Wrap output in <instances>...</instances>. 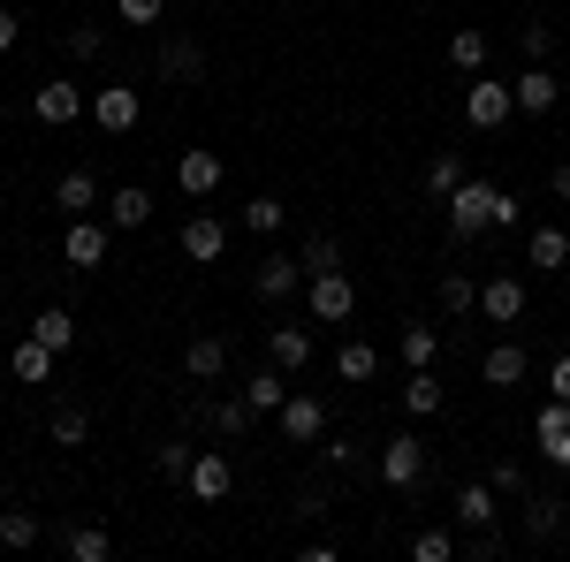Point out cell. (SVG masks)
Wrapping results in <instances>:
<instances>
[{"mask_svg":"<svg viewBox=\"0 0 570 562\" xmlns=\"http://www.w3.org/2000/svg\"><path fill=\"white\" fill-rule=\"evenodd\" d=\"M494 198H502L494 183L464 175V183H456V190L441 198V206H449V244H480L487 228H494Z\"/></svg>","mask_w":570,"mask_h":562,"instance_id":"cell-1","label":"cell"},{"mask_svg":"<svg viewBox=\"0 0 570 562\" xmlns=\"http://www.w3.org/2000/svg\"><path fill=\"white\" fill-rule=\"evenodd\" d=\"M305 304H312V319H320V327H343V319L357 312L351 274H343V266H327V274H305Z\"/></svg>","mask_w":570,"mask_h":562,"instance_id":"cell-2","label":"cell"},{"mask_svg":"<svg viewBox=\"0 0 570 562\" xmlns=\"http://www.w3.org/2000/svg\"><path fill=\"white\" fill-rule=\"evenodd\" d=\"M274 426H282V441H289V448H320V441H327V403L289 388V403L274 411Z\"/></svg>","mask_w":570,"mask_h":562,"instance_id":"cell-3","label":"cell"},{"mask_svg":"<svg viewBox=\"0 0 570 562\" xmlns=\"http://www.w3.org/2000/svg\"><path fill=\"white\" fill-rule=\"evenodd\" d=\"M510 115H518V91L510 85H494V77H472V85H464V122H472V130H502Z\"/></svg>","mask_w":570,"mask_h":562,"instance_id":"cell-4","label":"cell"},{"mask_svg":"<svg viewBox=\"0 0 570 562\" xmlns=\"http://www.w3.org/2000/svg\"><path fill=\"white\" fill-rule=\"evenodd\" d=\"M419 479H426V441H419V433H395L389 448H381V486L411 494Z\"/></svg>","mask_w":570,"mask_h":562,"instance_id":"cell-5","label":"cell"},{"mask_svg":"<svg viewBox=\"0 0 570 562\" xmlns=\"http://www.w3.org/2000/svg\"><path fill=\"white\" fill-rule=\"evenodd\" d=\"M183 486L214 510V502H228V486H236V464H228L220 448H198V456H190V472H183Z\"/></svg>","mask_w":570,"mask_h":562,"instance_id":"cell-6","label":"cell"},{"mask_svg":"<svg viewBox=\"0 0 570 562\" xmlns=\"http://www.w3.org/2000/svg\"><path fill=\"white\" fill-rule=\"evenodd\" d=\"M176 183H183V198H198V206H206L220 183H228V168H220V152H214V145H190V152L176 160Z\"/></svg>","mask_w":570,"mask_h":562,"instance_id":"cell-7","label":"cell"},{"mask_svg":"<svg viewBox=\"0 0 570 562\" xmlns=\"http://www.w3.org/2000/svg\"><path fill=\"white\" fill-rule=\"evenodd\" d=\"M107 236H115V228H107L99 214L69 220V236H61V259L77 266V274H91V266H107Z\"/></svg>","mask_w":570,"mask_h":562,"instance_id":"cell-8","label":"cell"},{"mask_svg":"<svg viewBox=\"0 0 570 562\" xmlns=\"http://www.w3.org/2000/svg\"><path fill=\"white\" fill-rule=\"evenodd\" d=\"M137 115H145L137 85H107L99 99H91V122H99L107 137H130V130H137Z\"/></svg>","mask_w":570,"mask_h":562,"instance_id":"cell-9","label":"cell"},{"mask_svg":"<svg viewBox=\"0 0 570 562\" xmlns=\"http://www.w3.org/2000/svg\"><path fill=\"white\" fill-rule=\"evenodd\" d=\"M53 206H61L69 220H85V214L107 206V190H99V175H91V168H69V175H53Z\"/></svg>","mask_w":570,"mask_h":562,"instance_id":"cell-10","label":"cell"},{"mask_svg":"<svg viewBox=\"0 0 570 562\" xmlns=\"http://www.w3.org/2000/svg\"><path fill=\"white\" fill-rule=\"evenodd\" d=\"M252 289H259L266 304L297 297V289H305V259H289V252H266V259H259V274H252Z\"/></svg>","mask_w":570,"mask_h":562,"instance_id":"cell-11","label":"cell"},{"mask_svg":"<svg viewBox=\"0 0 570 562\" xmlns=\"http://www.w3.org/2000/svg\"><path fill=\"white\" fill-rule=\"evenodd\" d=\"M480 312L494 319V327H518V319H525V282H518V274H494V282H480Z\"/></svg>","mask_w":570,"mask_h":562,"instance_id":"cell-12","label":"cell"},{"mask_svg":"<svg viewBox=\"0 0 570 562\" xmlns=\"http://www.w3.org/2000/svg\"><path fill=\"white\" fill-rule=\"evenodd\" d=\"M449 517L464 524V532H480V524L502 517V494H494L487 479H464V486H456V502H449Z\"/></svg>","mask_w":570,"mask_h":562,"instance_id":"cell-13","label":"cell"},{"mask_svg":"<svg viewBox=\"0 0 570 562\" xmlns=\"http://www.w3.org/2000/svg\"><path fill=\"white\" fill-rule=\"evenodd\" d=\"M176 244H183V259L214 266L220 252H228V220H214V214H190V220H183V236H176Z\"/></svg>","mask_w":570,"mask_h":562,"instance_id":"cell-14","label":"cell"},{"mask_svg":"<svg viewBox=\"0 0 570 562\" xmlns=\"http://www.w3.org/2000/svg\"><path fill=\"white\" fill-rule=\"evenodd\" d=\"M99 220H107V228H122V236H130V228H145V220H153V190H145V183H122V190H107Z\"/></svg>","mask_w":570,"mask_h":562,"instance_id":"cell-15","label":"cell"},{"mask_svg":"<svg viewBox=\"0 0 570 562\" xmlns=\"http://www.w3.org/2000/svg\"><path fill=\"white\" fill-rule=\"evenodd\" d=\"M31 115H39L46 130L77 122V115H85V85H39V91H31Z\"/></svg>","mask_w":570,"mask_h":562,"instance_id":"cell-16","label":"cell"},{"mask_svg":"<svg viewBox=\"0 0 570 562\" xmlns=\"http://www.w3.org/2000/svg\"><path fill=\"white\" fill-rule=\"evenodd\" d=\"M510 91H518V115H556V99H563V85H556V69H548V61H532Z\"/></svg>","mask_w":570,"mask_h":562,"instance_id":"cell-17","label":"cell"},{"mask_svg":"<svg viewBox=\"0 0 570 562\" xmlns=\"http://www.w3.org/2000/svg\"><path fill=\"white\" fill-rule=\"evenodd\" d=\"M532 441H540L548 464H563V472H570V403H548V411L532 418Z\"/></svg>","mask_w":570,"mask_h":562,"instance_id":"cell-18","label":"cell"},{"mask_svg":"<svg viewBox=\"0 0 570 562\" xmlns=\"http://www.w3.org/2000/svg\"><path fill=\"white\" fill-rule=\"evenodd\" d=\"M563 524H570V502L563 494H525V540H563Z\"/></svg>","mask_w":570,"mask_h":562,"instance_id":"cell-19","label":"cell"},{"mask_svg":"<svg viewBox=\"0 0 570 562\" xmlns=\"http://www.w3.org/2000/svg\"><path fill=\"white\" fill-rule=\"evenodd\" d=\"M53 357H61V349H46L39 335H23V343L8 349V373H16L23 388H46V381H53Z\"/></svg>","mask_w":570,"mask_h":562,"instance_id":"cell-20","label":"cell"},{"mask_svg":"<svg viewBox=\"0 0 570 562\" xmlns=\"http://www.w3.org/2000/svg\"><path fill=\"white\" fill-rule=\"evenodd\" d=\"M244 403H252V411H259V418H274V411H282V403H289V373H282V365H274V357H266L259 373H252V381H244Z\"/></svg>","mask_w":570,"mask_h":562,"instance_id":"cell-21","label":"cell"},{"mask_svg":"<svg viewBox=\"0 0 570 562\" xmlns=\"http://www.w3.org/2000/svg\"><path fill=\"white\" fill-rule=\"evenodd\" d=\"M525 373H532V365H525V349H518V343H494L480 357V381H487V388H525Z\"/></svg>","mask_w":570,"mask_h":562,"instance_id":"cell-22","label":"cell"},{"mask_svg":"<svg viewBox=\"0 0 570 562\" xmlns=\"http://www.w3.org/2000/svg\"><path fill=\"white\" fill-rule=\"evenodd\" d=\"M198 411H206V426L220 433V441H244V433H252V418H259V411H252V403H244V395H206V403H198Z\"/></svg>","mask_w":570,"mask_h":562,"instance_id":"cell-23","label":"cell"},{"mask_svg":"<svg viewBox=\"0 0 570 562\" xmlns=\"http://www.w3.org/2000/svg\"><path fill=\"white\" fill-rule=\"evenodd\" d=\"M190 77H206V46L198 39H168L160 46V85H190Z\"/></svg>","mask_w":570,"mask_h":562,"instance_id":"cell-24","label":"cell"},{"mask_svg":"<svg viewBox=\"0 0 570 562\" xmlns=\"http://www.w3.org/2000/svg\"><path fill=\"white\" fill-rule=\"evenodd\" d=\"M266 357H274L282 373H305V365H312V335L282 319V327H266Z\"/></svg>","mask_w":570,"mask_h":562,"instance_id":"cell-25","label":"cell"},{"mask_svg":"<svg viewBox=\"0 0 570 562\" xmlns=\"http://www.w3.org/2000/svg\"><path fill=\"white\" fill-rule=\"evenodd\" d=\"M183 373H190L198 388H214L220 373H228V343H220V335H198V343L183 349Z\"/></svg>","mask_w":570,"mask_h":562,"instance_id":"cell-26","label":"cell"},{"mask_svg":"<svg viewBox=\"0 0 570 562\" xmlns=\"http://www.w3.org/2000/svg\"><path fill=\"white\" fill-rule=\"evenodd\" d=\"M61 548H69V562H107V555H115V532L91 524V517H77L69 532H61Z\"/></svg>","mask_w":570,"mask_h":562,"instance_id":"cell-27","label":"cell"},{"mask_svg":"<svg viewBox=\"0 0 570 562\" xmlns=\"http://www.w3.org/2000/svg\"><path fill=\"white\" fill-rule=\"evenodd\" d=\"M525 266L563 274V266H570V236H563V228H525Z\"/></svg>","mask_w":570,"mask_h":562,"instance_id":"cell-28","label":"cell"},{"mask_svg":"<svg viewBox=\"0 0 570 562\" xmlns=\"http://www.w3.org/2000/svg\"><path fill=\"white\" fill-rule=\"evenodd\" d=\"M449 69H456V77H487V31L456 23V31H449Z\"/></svg>","mask_w":570,"mask_h":562,"instance_id":"cell-29","label":"cell"},{"mask_svg":"<svg viewBox=\"0 0 570 562\" xmlns=\"http://www.w3.org/2000/svg\"><path fill=\"white\" fill-rule=\"evenodd\" d=\"M403 411H411V418H434V411H441V381H434V365H411V381H403Z\"/></svg>","mask_w":570,"mask_h":562,"instance_id":"cell-30","label":"cell"},{"mask_svg":"<svg viewBox=\"0 0 570 562\" xmlns=\"http://www.w3.org/2000/svg\"><path fill=\"white\" fill-rule=\"evenodd\" d=\"M46 433H53L61 448H85V433H91V411H85V403H53V418H46Z\"/></svg>","mask_w":570,"mask_h":562,"instance_id":"cell-31","label":"cell"},{"mask_svg":"<svg viewBox=\"0 0 570 562\" xmlns=\"http://www.w3.org/2000/svg\"><path fill=\"white\" fill-rule=\"evenodd\" d=\"M441 312H449V319H464V312H480V282L449 266V274H441Z\"/></svg>","mask_w":570,"mask_h":562,"instance_id":"cell-32","label":"cell"},{"mask_svg":"<svg viewBox=\"0 0 570 562\" xmlns=\"http://www.w3.org/2000/svg\"><path fill=\"white\" fill-rule=\"evenodd\" d=\"M31 335H39L46 349H77V319H69V312H61V304H46L39 319H31Z\"/></svg>","mask_w":570,"mask_h":562,"instance_id":"cell-33","label":"cell"},{"mask_svg":"<svg viewBox=\"0 0 570 562\" xmlns=\"http://www.w3.org/2000/svg\"><path fill=\"white\" fill-rule=\"evenodd\" d=\"M487 486H494L502 502H525V494H532V472L518 464V456H502V464H487Z\"/></svg>","mask_w":570,"mask_h":562,"instance_id":"cell-34","label":"cell"},{"mask_svg":"<svg viewBox=\"0 0 570 562\" xmlns=\"http://www.w3.org/2000/svg\"><path fill=\"white\" fill-rule=\"evenodd\" d=\"M335 373H343L351 388H357V381H373V373H381V349H373V343H343V349H335Z\"/></svg>","mask_w":570,"mask_h":562,"instance_id":"cell-35","label":"cell"},{"mask_svg":"<svg viewBox=\"0 0 570 562\" xmlns=\"http://www.w3.org/2000/svg\"><path fill=\"white\" fill-rule=\"evenodd\" d=\"M411 562H456V532H449V524L411 532Z\"/></svg>","mask_w":570,"mask_h":562,"instance_id":"cell-36","label":"cell"},{"mask_svg":"<svg viewBox=\"0 0 570 562\" xmlns=\"http://www.w3.org/2000/svg\"><path fill=\"white\" fill-rule=\"evenodd\" d=\"M0 548H39V517L16 502V510H0Z\"/></svg>","mask_w":570,"mask_h":562,"instance_id":"cell-37","label":"cell"},{"mask_svg":"<svg viewBox=\"0 0 570 562\" xmlns=\"http://www.w3.org/2000/svg\"><path fill=\"white\" fill-rule=\"evenodd\" d=\"M434 349H441V327H426V319L403 327V365H434Z\"/></svg>","mask_w":570,"mask_h":562,"instance_id":"cell-38","label":"cell"},{"mask_svg":"<svg viewBox=\"0 0 570 562\" xmlns=\"http://www.w3.org/2000/svg\"><path fill=\"white\" fill-rule=\"evenodd\" d=\"M456 183H464V152H434V160H426V190H434V198H449Z\"/></svg>","mask_w":570,"mask_h":562,"instance_id":"cell-39","label":"cell"},{"mask_svg":"<svg viewBox=\"0 0 570 562\" xmlns=\"http://www.w3.org/2000/svg\"><path fill=\"white\" fill-rule=\"evenodd\" d=\"M282 220H289V206H282V198H252V206H244V228H252V236H274V228H282Z\"/></svg>","mask_w":570,"mask_h":562,"instance_id":"cell-40","label":"cell"},{"mask_svg":"<svg viewBox=\"0 0 570 562\" xmlns=\"http://www.w3.org/2000/svg\"><path fill=\"white\" fill-rule=\"evenodd\" d=\"M297 259H305V274H327V266H343V244L320 228V236H305V252H297Z\"/></svg>","mask_w":570,"mask_h":562,"instance_id":"cell-41","label":"cell"},{"mask_svg":"<svg viewBox=\"0 0 570 562\" xmlns=\"http://www.w3.org/2000/svg\"><path fill=\"white\" fill-rule=\"evenodd\" d=\"M190 456H198V448H190L183 433H176V441H160V448H153V464H160V479H176V486H183V472H190Z\"/></svg>","mask_w":570,"mask_h":562,"instance_id":"cell-42","label":"cell"},{"mask_svg":"<svg viewBox=\"0 0 570 562\" xmlns=\"http://www.w3.org/2000/svg\"><path fill=\"white\" fill-rule=\"evenodd\" d=\"M456 555L494 562V555H502V532H494V524H480V532H464V540H456Z\"/></svg>","mask_w":570,"mask_h":562,"instance_id":"cell-43","label":"cell"},{"mask_svg":"<svg viewBox=\"0 0 570 562\" xmlns=\"http://www.w3.org/2000/svg\"><path fill=\"white\" fill-rule=\"evenodd\" d=\"M99 46H107L99 23H77V31H69V53H77V61H99Z\"/></svg>","mask_w":570,"mask_h":562,"instance_id":"cell-44","label":"cell"},{"mask_svg":"<svg viewBox=\"0 0 570 562\" xmlns=\"http://www.w3.org/2000/svg\"><path fill=\"white\" fill-rule=\"evenodd\" d=\"M115 16H122V23H160L168 0H115Z\"/></svg>","mask_w":570,"mask_h":562,"instance_id":"cell-45","label":"cell"},{"mask_svg":"<svg viewBox=\"0 0 570 562\" xmlns=\"http://www.w3.org/2000/svg\"><path fill=\"white\" fill-rule=\"evenodd\" d=\"M518 39H525V61H548V53H556V31H548V23H525Z\"/></svg>","mask_w":570,"mask_h":562,"instance_id":"cell-46","label":"cell"},{"mask_svg":"<svg viewBox=\"0 0 570 562\" xmlns=\"http://www.w3.org/2000/svg\"><path fill=\"white\" fill-rule=\"evenodd\" d=\"M494 228H525V206H518V190H502V198H494Z\"/></svg>","mask_w":570,"mask_h":562,"instance_id":"cell-47","label":"cell"},{"mask_svg":"<svg viewBox=\"0 0 570 562\" xmlns=\"http://www.w3.org/2000/svg\"><path fill=\"white\" fill-rule=\"evenodd\" d=\"M320 456H327V464H335V472H357V441H343V433H335V441H327V448H320Z\"/></svg>","mask_w":570,"mask_h":562,"instance_id":"cell-48","label":"cell"},{"mask_svg":"<svg viewBox=\"0 0 570 562\" xmlns=\"http://www.w3.org/2000/svg\"><path fill=\"white\" fill-rule=\"evenodd\" d=\"M289 517H327V494H320V486H297V510H289Z\"/></svg>","mask_w":570,"mask_h":562,"instance_id":"cell-49","label":"cell"},{"mask_svg":"<svg viewBox=\"0 0 570 562\" xmlns=\"http://www.w3.org/2000/svg\"><path fill=\"white\" fill-rule=\"evenodd\" d=\"M548 395H556V403H570V357H556V365H548Z\"/></svg>","mask_w":570,"mask_h":562,"instance_id":"cell-50","label":"cell"},{"mask_svg":"<svg viewBox=\"0 0 570 562\" xmlns=\"http://www.w3.org/2000/svg\"><path fill=\"white\" fill-rule=\"evenodd\" d=\"M548 190H556V198H563V206H570V160H563V168H556V175H548Z\"/></svg>","mask_w":570,"mask_h":562,"instance_id":"cell-51","label":"cell"},{"mask_svg":"<svg viewBox=\"0 0 570 562\" xmlns=\"http://www.w3.org/2000/svg\"><path fill=\"white\" fill-rule=\"evenodd\" d=\"M8 46H16V16L0 8V53H8Z\"/></svg>","mask_w":570,"mask_h":562,"instance_id":"cell-52","label":"cell"}]
</instances>
